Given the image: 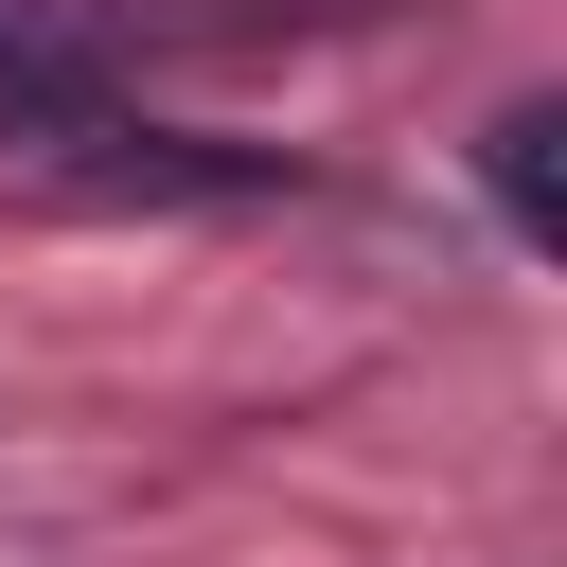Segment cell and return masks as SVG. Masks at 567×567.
<instances>
[{
    "mask_svg": "<svg viewBox=\"0 0 567 567\" xmlns=\"http://www.w3.org/2000/svg\"><path fill=\"white\" fill-rule=\"evenodd\" d=\"M0 142L53 159V177H89V195H159V213H230V195H284V177H301V159H266V142L159 124L106 53H71V35H35V18H0Z\"/></svg>",
    "mask_w": 567,
    "mask_h": 567,
    "instance_id": "cell-1",
    "label": "cell"
},
{
    "mask_svg": "<svg viewBox=\"0 0 567 567\" xmlns=\"http://www.w3.org/2000/svg\"><path fill=\"white\" fill-rule=\"evenodd\" d=\"M478 177H496V230H514V248H567V106H549V89L478 124Z\"/></svg>",
    "mask_w": 567,
    "mask_h": 567,
    "instance_id": "cell-2",
    "label": "cell"
}]
</instances>
